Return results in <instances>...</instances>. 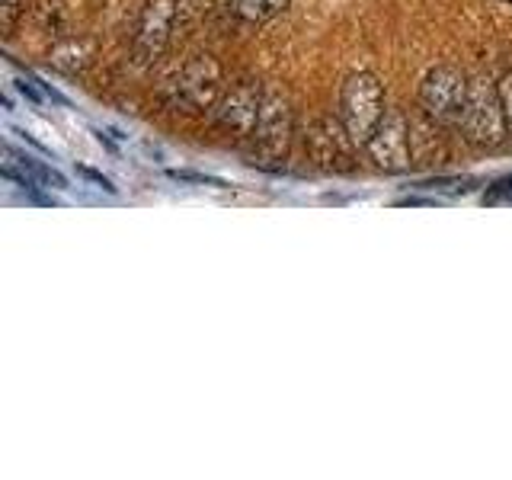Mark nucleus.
Here are the masks:
<instances>
[{
  "mask_svg": "<svg viewBox=\"0 0 512 480\" xmlns=\"http://www.w3.org/2000/svg\"><path fill=\"white\" fill-rule=\"evenodd\" d=\"M90 58H93V45L84 42V39H68V42H61L52 52V64H55V68H61V71H68V74L87 68Z\"/></svg>",
  "mask_w": 512,
  "mask_h": 480,
  "instance_id": "11",
  "label": "nucleus"
},
{
  "mask_svg": "<svg viewBox=\"0 0 512 480\" xmlns=\"http://www.w3.org/2000/svg\"><path fill=\"white\" fill-rule=\"evenodd\" d=\"M176 0H148L138 16L135 36H132V58L141 68L160 61L170 45V32L176 23Z\"/></svg>",
  "mask_w": 512,
  "mask_h": 480,
  "instance_id": "5",
  "label": "nucleus"
},
{
  "mask_svg": "<svg viewBox=\"0 0 512 480\" xmlns=\"http://www.w3.org/2000/svg\"><path fill=\"white\" fill-rule=\"evenodd\" d=\"M461 132L471 144H477V148H496V144L506 141L509 119L493 84H484V80L471 84L468 106H464V116H461Z\"/></svg>",
  "mask_w": 512,
  "mask_h": 480,
  "instance_id": "1",
  "label": "nucleus"
},
{
  "mask_svg": "<svg viewBox=\"0 0 512 480\" xmlns=\"http://www.w3.org/2000/svg\"><path fill=\"white\" fill-rule=\"evenodd\" d=\"M352 135L343 119H333V116H320L308 125L304 132V148H308L311 160L317 167L324 170H352Z\"/></svg>",
  "mask_w": 512,
  "mask_h": 480,
  "instance_id": "7",
  "label": "nucleus"
},
{
  "mask_svg": "<svg viewBox=\"0 0 512 480\" xmlns=\"http://www.w3.org/2000/svg\"><path fill=\"white\" fill-rule=\"evenodd\" d=\"M410 122L404 112L388 109L381 116V122L375 125L372 138L365 141L368 157L375 160L381 170L388 173H404L410 167Z\"/></svg>",
  "mask_w": 512,
  "mask_h": 480,
  "instance_id": "8",
  "label": "nucleus"
},
{
  "mask_svg": "<svg viewBox=\"0 0 512 480\" xmlns=\"http://www.w3.org/2000/svg\"><path fill=\"white\" fill-rule=\"evenodd\" d=\"M496 93H500L503 112H506L509 128H512V74H503V80H500V84H496Z\"/></svg>",
  "mask_w": 512,
  "mask_h": 480,
  "instance_id": "13",
  "label": "nucleus"
},
{
  "mask_svg": "<svg viewBox=\"0 0 512 480\" xmlns=\"http://www.w3.org/2000/svg\"><path fill=\"white\" fill-rule=\"evenodd\" d=\"M26 10H29V0H0V32L13 36V29L20 26Z\"/></svg>",
  "mask_w": 512,
  "mask_h": 480,
  "instance_id": "12",
  "label": "nucleus"
},
{
  "mask_svg": "<svg viewBox=\"0 0 512 480\" xmlns=\"http://www.w3.org/2000/svg\"><path fill=\"white\" fill-rule=\"evenodd\" d=\"M292 135H295V122H292V109L279 96H266L260 122L253 128V148L263 160H285L288 148H292Z\"/></svg>",
  "mask_w": 512,
  "mask_h": 480,
  "instance_id": "9",
  "label": "nucleus"
},
{
  "mask_svg": "<svg viewBox=\"0 0 512 480\" xmlns=\"http://www.w3.org/2000/svg\"><path fill=\"white\" fill-rule=\"evenodd\" d=\"M384 90L372 74H352L343 84L340 96V119L346 122L349 135L356 144H365L372 138L375 125L384 116Z\"/></svg>",
  "mask_w": 512,
  "mask_h": 480,
  "instance_id": "2",
  "label": "nucleus"
},
{
  "mask_svg": "<svg viewBox=\"0 0 512 480\" xmlns=\"http://www.w3.org/2000/svg\"><path fill=\"white\" fill-rule=\"evenodd\" d=\"M468 93H471L468 77H464L458 68L442 64V68H432L426 74L423 90H420V103L429 119L452 128V125H461L464 106H468Z\"/></svg>",
  "mask_w": 512,
  "mask_h": 480,
  "instance_id": "3",
  "label": "nucleus"
},
{
  "mask_svg": "<svg viewBox=\"0 0 512 480\" xmlns=\"http://www.w3.org/2000/svg\"><path fill=\"white\" fill-rule=\"evenodd\" d=\"M288 4L292 0H228L231 13L244 23H266L272 16H279Z\"/></svg>",
  "mask_w": 512,
  "mask_h": 480,
  "instance_id": "10",
  "label": "nucleus"
},
{
  "mask_svg": "<svg viewBox=\"0 0 512 480\" xmlns=\"http://www.w3.org/2000/svg\"><path fill=\"white\" fill-rule=\"evenodd\" d=\"M503 4H509V7H512V0H503Z\"/></svg>",
  "mask_w": 512,
  "mask_h": 480,
  "instance_id": "14",
  "label": "nucleus"
},
{
  "mask_svg": "<svg viewBox=\"0 0 512 480\" xmlns=\"http://www.w3.org/2000/svg\"><path fill=\"white\" fill-rule=\"evenodd\" d=\"M173 103L183 106L186 112H202L212 109L221 100L224 74L215 55H192L173 80Z\"/></svg>",
  "mask_w": 512,
  "mask_h": 480,
  "instance_id": "4",
  "label": "nucleus"
},
{
  "mask_svg": "<svg viewBox=\"0 0 512 480\" xmlns=\"http://www.w3.org/2000/svg\"><path fill=\"white\" fill-rule=\"evenodd\" d=\"M263 100H266V93L260 90V84L244 80V84L231 87L218 100L215 125L234 141L253 138V128H256V122H260V112H263Z\"/></svg>",
  "mask_w": 512,
  "mask_h": 480,
  "instance_id": "6",
  "label": "nucleus"
}]
</instances>
